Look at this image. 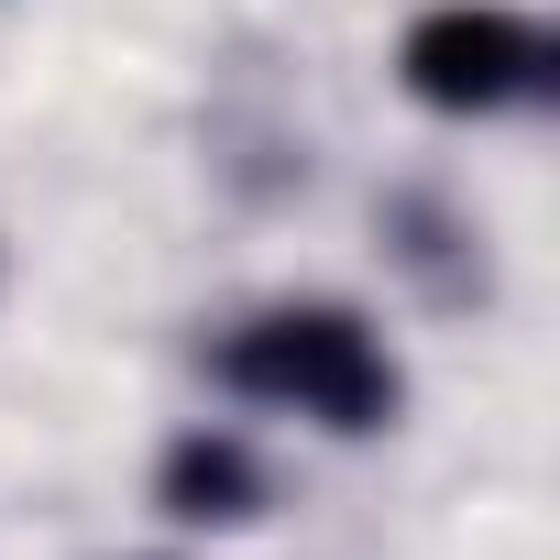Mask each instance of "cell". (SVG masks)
<instances>
[{"label":"cell","instance_id":"cell-1","mask_svg":"<svg viewBox=\"0 0 560 560\" xmlns=\"http://www.w3.org/2000/svg\"><path fill=\"white\" fill-rule=\"evenodd\" d=\"M220 385L253 396V407H287V418H319L341 440L385 429L407 407V374L396 352L374 341L363 308H330V298H298V308H264L220 341Z\"/></svg>","mask_w":560,"mask_h":560},{"label":"cell","instance_id":"cell-2","mask_svg":"<svg viewBox=\"0 0 560 560\" xmlns=\"http://www.w3.org/2000/svg\"><path fill=\"white\" fill-rule=\"evenodd\" d=\"M396 78H407V100H429L451 121H494V110L549 100V34L505 0H440V12L407 23Z\"/></svg>","mask_w":560,"mask_h":560},{"label":"cell","instance_id":"cell-3","mask_svg":"<svg viewBox=\"0 0 560 560\" xmlns=\"http://www.w3.org/2000/svg\"><path fill=\"white\" fill-rule=\"evenodd\" d=\"M165 505L176 516H198V527H242L253 505H264V462L231 440V429H187L176 451H165Z\"/></svg>","mask_w":560,"mask_h":560}]
</instances>
